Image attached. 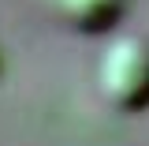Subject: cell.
<instances>
[{"label": "cell", "mask_w": 149, "mask_h": 146, "mask_svg": "<svg viewBox=\"0 0 149 146\" xmlns=\"http://www.w3.org/2000/svg\"><path fill=\"white\" fill-rule=\"evenodd\" d=\"M97 90L116 112L149 109V45L142 37H112L97 60Z\"/></svg>", "instance_id": "6da1fadb"}, {"label": "cell", "mask_w": 149, "mask_h": 146, "mask_svg": "<svg viewBox=\"0 0 149 146\" xmlns=\"http://www.w3.org/2000/svg\"><path fill=\"white\" fill-rule=\"evenodd\" d=\"M127 0H52L56 15L78 34H104L123 15Z\"/></svg>", "instance_id": "7a4b0ae2"}, {"label": "cell", "mask_w": 149, "mask_h": 146, "mask_svg": "<svg viewBox=\"0 0 149 146\" xmlns=\"http://www.w3.org/2000/svg\"><path fill=\"white\" fill-rule=\"evenodd\" d=\"M0 68H4V53H0Z\"/></svg>", "instance_id": "3957f363"}]
</instances>
